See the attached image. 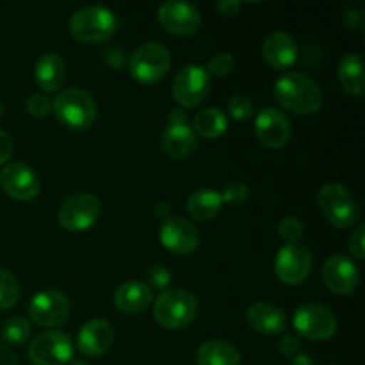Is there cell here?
I'll use <instances>...</instances> for the list:
<instances>
[{"instance_id":"8d00e7d4","label":"cell","mask_w":365,"mask_h":365,"mask_svg":"<svg viewBox=\"0 0 365 365\" xmlns=\"http://www.w3.org/2000/svg\"><path fill=\"white\" fill-rule=\"evenodd\" d=\"M298 349H299L298 335L285 334L284 337L280 339V342H278V351H280L284 356L298 355Z\"/></svg>"},{"instance_id":"ffe728a7","label":"cell","mask_w":365,"mask_h":365,"mask_svg":"<svg viewBox=\"0 0 365 365\" xmlns=\"http://www.w3.org/2000/svg\"><path fill=\"white\" fill-rule=\"evenodd\" d=\"M246 323L252 330L262 335H278L287 327V316L284 310L271 303H253L246 310Z\"/></svg>"},{"instance_id":"5b68a950","label":"cell","mask_w":365,"mask_h":365,"mask_svg":"<svg viewBox=\"0 0 365 365\" xmlns=\"http://www.w3.org/2000/svg\"><path fill=\"white\" fill-rule=\"evenodd\" d=\"M52 110L59 123L71 130H86L96 120L95 98L81 88L61 91L52 102Z\"/></svg>"},{"instance_id":"d6a6232c","label":"cell","mask_w":365,"mask_h":365,"mask_svg":"<svg viewBox=\"0 0 365 365\" xmlns=\"http://www.w3.org/2000/svg\"><path fill=\"white\" fill-rule=\"evenodd\" d=\"M25 109L32 118H46L52 113V100L41 93H34L32 96H29Z\"/></svg>"},{"instance_id":"5bb4252c","label":"cell","mask_w":365,"mask_h":365,"mask_svg":"<svg viewBox=\"0 0 365 365\" xmlns=\"http://www.w3.org/2000/svg\"><path fill=\"white\" fill-rule=\"evenodd\" d=\"M0 187L16 202H32L39 195V178L24 163H7L0 171Z\"/></svg>"},{"instance_id":"603a6c76","label":"cell","mask_w":365,"mask_h":365,"mask_svg":"<svg viewBox=\"0 0 365 365\" xmlns=\"http://www.w3.org/2000/svg\"><path fill=\"white\" fill-rule=\"evenodd\" d=\"M198 145V138L189 125H170L163 134V148L171 159H187Z\"/></svg>"},{"instance_id":"9a60e30c","label":"cell","mask_w":365,"mask_h":365,"mask_svg":"<svg viewBox=\"0 0 365 365\" xmlns=\"http://www.w3.org/2000/svg\"><path fill=\"white\" fill-rule=\"evenodd\" d=\"M160 245L177 255H189L200 246V232L195 225L180 216H170L160 225Z\"/></svg>"},{"instance_id":"7a4b0ae2","label":"cell","mask_w":365,"mask_h":365,"mask_svg":"<svg viewBox=\"0 0 365 365\" xmlns=\"http://www.w3.org/2000/svg\"><path fill=\"white\" fill-rule=\"evenodd\" d=\"M317 207L324 220L339 230H346L359 223L360 205L346 185L328 182L317 192Z\"/></svg>"},{"instance_id":"ab89813d","label":"cell","mask_w":365,"mask_h":365,"mask_svg":"<svg viewBox=\"0 0 365 365\" xmlns=\"http://www.w3.org/2000/svg\"><path fill=\"white\" fill-rule=\"evenodd\" d=\"M0 365H20L16 353L4 344H0Z\"/></svg>"},{"instance_id":"e575fe53","label":"cell","mask_w":365,"mask_h":365,"mask_svg":"<svg viewBox=\"0 0 365 365\" xmlns=\"http://www.w3.org/2000/svg\"><path fill=\"white\" fill-rule=\"evenodd\" d=\"M171 280V271L164 266H153L148 269V287L150 289H159L160 292L166 291L170 287Z\"/></svg>"},{"instance_id":"2e32d148","label":"cell","mask_w":365,"mask_h":365,"mask_svg":"<svg viewBox=\"0 0 365 365\" xmlns=\"http://www.w3.org/2000/svg\"><path fill=\"white\" fill-rule=\"evenodd\" d=\"M321 278L324 285L334 294H351L356 291L360 282V273L356 264L346 255H331L324 260Z\"/></svg>"},{"instance_id":"7402d4cb","label":"cell","mask_w":365,"mask_h":365,"mask_svg":"<svg viewBox=\"0 0 365 365\" xmlns=\"http://www.w3.org/2000/svg\"><path fill=\"white\" fill-rule=\"evenodd\" d=\"M152 289L146 282L130 280L121 284L114 292V305L123 314H141L152 303Z\"/></svg>"},{"instance_id":"7c38bea8","label":"cell","mask_w":365,"mask_h":365,"mask_svg":"<svg viewBox=\"0 0 365 365\" xmlns=\"http://www.w3.org/2000/svg\"><path fill=\"white\" fill-rule=\"evenodd\" d=\"M70 299L64 292L48 289L41 291L29 303V317L41 328L61 327L70 316Z\"/></svg>"},{"instance_id":"4316f807","label":"cell","mask_w":365,"mask_h":365,"mask_svg":"<svg viewBox=\"0 0 365 365\" xmlns=\"http://www.w3.org/2000/svg\"><path fill=\"white\" fill-rule=\"evenodd\" d=\"M192 128H195L192 132L200 134L202 138L217 139L227 132L228 120L220 109L209 107V109H203L196 114L195 120H192Z\"/></svg>"},{"instance_id":"484cf974","label":"cell","mask_w":365,"mask_h":365,"mask_svg":"<svg viewBox=\"0 0 365 365\" xmlns=\"http://www.w3.org/2000/svg\"><path fill=\"white\" fill-rule=\"evenodd\" d=\"M223 207V198L220 191L214 189H198L187 200V210L195 220L209 221L220 214Z\"/></svg>"},{"instance_id":"ee69618b","label":"cell","mask_w":365,"mask_h":365,"mask_svg":"<svg viewBox=\"0 0 365 365\" xmlns=\"http://www.w3.org/2000/svg\"><path fill=\"white\" fill-rule=\"evenodd\" d=\"M2 116H4V107L2 103H0V120H2Z\"/></svg>"},{"instance_id":"cb8c5ba5","label":"cell","mask_w":365,"mask_h":365,"mask_svg":"<svg viewBox=\"0 0 365 365\" xmlns=\"http://www.w3.org/2000/svg\"><path fill=\"white\" fill-rule=\"evenodd\" d=\"M196 362L198 365H241V353L228 341L214 339L200 346Z\"/></svg>"},{"instance_id":"4dcf8cb0","label":"cell","mask_w":365,"mask_h":365,"mask_svg":"<svg viewBox=\"0 0 365 365\" xmlns=\"http://www.w3.org/2000/svg\"><path fill=\"white\" fill-rule=\"evenodd\" d=\"M278 235L284 239L287 245L298 242L303 235V223L294 216H287L278 223Z\"/></svg>"},{"instance_id":"4fadbf2b","label":"cell","mask_w":365,"mask_h":365,"mask_svg":"<svg viewBox=\"0 0 365 365\" xmlns=\"http://www.w3.org/2000/svg\"><path fill=\"white\" fill-rule=\"evenodd\" d=\"M157 20L163 25L164 31L185 38L198 31L200 24H202V14L192 4L170 0V2L160 4L159 11H157Z\"/></svg>"},{"instance_id":"30bf717a","label":"cell","mask_w":365,"mask_h":365,"mask_svg":"<svg viewBox=\"0 0 365 365\" xmlns=\"http://www.w3.org/2000/svg\"><path fill=\"white\" fill-rule=\"evenodd\" d=\"M312 271V255L302 242L285 245L274 259V273L285 285H302Z\"/></svg>"},{"instance_id":"83f0119b","label":"cell","mask_w":365,"mask_h":365,"mask_svg":"<svg viewBox=\"0 0 365 365\" xmlns=\"http://www.w3.org/2000/svg\"><path fill=\"white\" fill-rule=\"evenodd\" d=\"M31 331H32L31 321H27L25 317L16 316V317H11V319H7L6 323H4L2 337L7 344L20 346L29 341Z\"/></svg>"},{"instance_id":"e0dca14e","label":"cell","mask_w":365,"mask_h":365,"mask_svg":"<svg viewBox=\"0 0 365 365\" xmlns=\"http://www.w3.org/2000/svg\"><path fill=\"white\" fill-rule=\"evenodd\" d=\"M255 134L266 148L280 150L291 139V123L280 109L266 107L255 118Z\"/></svg>"},{"instance_id":"74e56055","label":"cell","mask_w":365,"mask_h":365,"mask_svg":"<svg viewBox=\"0 0 365 365\" xmlns=\"http://www.w3.org/2000/svg\"><path fill=\"white\" fill-rule=\"evenodd\" d=\"M14 152V143H13V138H11L7 132L0 130V166H6L7 160L11 159V155H13Z\"/></svg>"},{"instance_id":"8fae6325","label":"cell","mask_w":365,"mask_h":365,"mask_svg":"<svg viewBox=\"0 0 365 365\" xmlns=\"http://www.w3.org/2000/svg\"><path fill=\"white\" fill-rule=\"evenodd\" d=\"M171 93L178 106L185 107V109L200 106L210 93L209 73L203 66L187 64L175 77Z\"/></svg>"},{"instance_id":"ba28073f","label":"cell","mask_w":365,"mask_h":365,"mask_svg":"<svg viewBox=\"0 0 365 365\" xmlns=\"http://www.w3.org/2000/svg\"><path fill=\"white\" fill-rule=\"evenodd\" d=\"M296 331L309 341H327L337 331V317L328 307L319 303H305L292 319Z\"/></svg>"},{"instance_id":"f1b7e54d","label":"cell","mask_w":365,"mask_h":365,"mask_svg":"<svg viewBox=\"0 0 365 365\" xmlns=\"http://www.w3.org/2000/svg\"><path fill=\"white\" fill-rule=\"evenodd\" d=\"M20 299V285L13 273L0 267V310L13 309Z\"/></svg>"},{"instance_id":"ac0fdd59","label":"cell","mask_w":365,"mask_h":365,"mask_svg":"<svg viewBox=\"0 0 365 365\" xmlns=\"http://www.w3.org/2000/svg\"><path fill=\"white\" fill-rule=\"evenodd\" d=\"M114 327L106 319H91L77 335V349L84 356H100L114 342Z\"/></svg>"},{"instance_id":"7bdbcfd3","label":"cell","mask_w":365,"mask_h":365,"mask_svg":"<svg viewBox=\"0 0 365 365\" xmlns=\"http://www.w3.org/2000/svg\"><path fill=\"white\" fill-rule=\"evenodd\" d=\"M71 365H91V364H89L88 360H75V362Z\"/></svg>"},{"instance_id":"d590c367","label":"cell","mask_w":365,"mask_h":365,"mask_svg":"<svg viewBox=\"0 0 365 365\" xmlns=\"http://www.w3.org/2000/svg\"><path fill=\"white\" fill-rule=\"evenodd\" d=\"M348 248L351 252V255L355 257L356 260H364L365 255V239H364V227L359 225L355 230L351 232L349 235V241H348Z\"/></svg>"},{"instance_id":"8992f818","label":"cell","mask_w":365,"mask_h":365,"mask_svg":"<svg viewBox=\"0 0 365 365\" xmlns=\"http://www.w3.org/2000/svg\"><path fill=\"white\" fill-rule=\"evenodd\" d=\"M171 66V53L163 43H143L128 59V73L141 84H157Z\"/></svg>"},{"instance_id":"d4e9b609","label":"cell","mask_w":365,"mask_h":365,"mask_svg":"<svg viewBox=\"0 0 365 365\" xmlns=\"http://www.w3.org/2000/svg\"><path fill=\"white\" fill-rule=\"evenodd\" d=\"M339 81L342 89L351 96H360L365 91L364 61L359 53H346L337 68Z\"/></svg>"},{"instance_id":"f35d334b","label":"cell","mask_w":365,"mask_h":365,"mask_svg":"<svg viewBox=\"0 0 365 365\" xmlns=\"http://www.w3.org/2000/svg\"><path fill=\"white\" fill-rule=\"evenodd\" d=\"M239 9H241V4L235 2V0H221V2H217V11L223 16H234V14L239 13Z\"/></svg>"},{"instance_id":"52a82bcc","label":"cell","mask_w":365,"mask_h":365,"mask_svg":"<svg viewBox=\"0 0 365 365\" xmlns=\"http://www.w3.org/2000/svg\"><path fill=\"white\" fill-rule=\"evenodd\" d=\"M100 214H102V203L95 195L77 192L64 200L59 214H57V220L64 230L86 232L98 221Z\"/></svg>"},{"instance_id":"836d02e7","label":"cell","mask_w":365,"mask_h":365,"mask_svg":"<svg viewBox=\"0 0 365 365\" xmlns=\"http://www.w3.org/2000/svg\"><path fill=\"white\" fill-rule=\"evenodd\" d=\"M228 114L235 121H246L253 116V103L246 96H234L228 102Z\"/></svg>"},{"instance_id":"1f68e13d","label":"cell","mask_w":365,"mask_h":365,"mask_svg":"<svg viewBox=\"0 0 365 365\" xmlns=\"http://www.w3.org/2000/svg\"><path fill=\"white\" fill-rule=\"evenodd\" d=\"M248 195H250L248 185L242 184V182H230V184L225 185L223 191H221L223 203H227V205H232V207L242 205V203L248 200Z\"/></svg>"},{"instance_id":"d6986e66","label":"cell","mask_w":365,"mask_h":365,"mask_svg":"<svg viewBox=\"0 0 365 365\" xmlns=\"http://www.w3.org/2000/svg\"><path fill=\"white\" fill-rule=\"evenodd\" d=\"M262 57L274 70H285L298 59V43L284 31L271 32L262 43Z\"/></svg>"},{"instance_id":"44dd1931","label":"cell","mask_w":365,"mask_h":365,"mask_svg":"<svg viewBox=\"0 0 365 365\" xmlns=\"http://www.w3.org/2000/svg\"><path fill=\"white\" fill-rule=\"evenodd\" d=\"M68 77L66 63L57 53L46 52L38 57L34 64V78L45 93H57Z\"/></svg>"},{"instance_id":"b9f144b4","label":"cell","mask_w":365,"mask_h":365,"mask_svg":"<svg viewBox=\"0 0 365 365\" xmlns=\"http://www.w3.org/2000/svg\"><path fill=\"white\" fill-rule=\"evenodd\" d=\"M289 365H316L314 359L310 355H305V353H299V355L291 356V362Z\"/></svg>"},{"instance_id":"277c9868","label":"cell","mask_w":365,"mask_h":365,"mask_svg":"<svg viewBox=\"0 0 365 365\" xmlns=\"http://www.w3.org/2000/svg\"><path fill=\"white\" fill-rule=\"evenodd\" d=\"M198 314V299L185 289H166L153 302V317L166 330H180Z\"/></svg>"},{"instance_id":"60d3db41","label":"cell","mask_w":365,"mask_h":365,"mask_svg":"<svg viewBox=\"0 0 365 365\" xmlns=\"http://www.w3.org/2000/svg\"><path fill=\"white\" fill-rule=\"evenodd\" d=\"M170 125H187V114L184 109L177 107L170 114Z\"/></svg>"},{"instance_id":"f546056e","label":"cell","mask_w":365,"mask_h":365,"mask_svg":"<svg viewBox=\"0 0 365 365\" xmlns=\"http://www.w3.org/2000/svg\"><path fill=\"white\" fill-rule=\"evenodd\" d=\"M235 57L232 56L230 52H217L210 57L209 61V66L205 68L207 73L214 75V77H227L234 71L235 68Z\"/></svg>"},{"instance_id":"3957f363","label":"cell","mask_w":365,"mask_h":365,"mask_svg":"<svg viewBox=\"0 0 365 365\" xmlns=\"http://www.w3.org/2000/svg\"><path fill=\"white\" fill-rule=\"evenodd\" d=\"M116 14L103 6L81 7L70 18V34L84 45L107 41L116 34Z\"/></svg>"},{"instance_id":"f6af8a7d","label":"cell","mask_w":365,"mask_h":365,"mask_svg":"<svg viewBox=\"0 0 365 365\" xmlns=\"http://www.w3.org/2000/svg\"><path fill=\"white\" fill-rule=\"evenodd\" d=\"M331 365H337V364H331Z\"/></svg>"},{"instance_id":"6da1fadb","label":"cell","mask_w":365,"mask_h":365,"mask_svg":"<svg viewBox=\"0 0 365 365\" xmlns=\"http://www.w3.org/2000/svg\"><path fill=\"white\" fill-rule=\"evenodd\" d=\"M274 98L289 113L312 116L323 107L324 95L312 77L298 71L282 75L274 84Z\"/></svg>"},{"instance_id":"9c48e42d","label":"cell","mask_w":365,"mask_h":365,"mask_svg":"<svg viewBox=\"0 0 365 365\" xmlns=\"http://www.w3.org/2000/svg\"><path fill=\"white\" fill-rule=\"evenodd\" d=\"M73 359V342L59 330H46L29 346V360L34 365H66Z\"/></svg>"}]
</instances>
